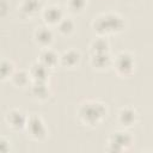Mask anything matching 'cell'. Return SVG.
I'll use <instances>...</instances> for the list:
<instances>
[{
    "mask_svg": "<svg viewBox=\"0 0 153 153\" xmlns=\"http://www.w3.org/2000/svg\"><path fill=\"white\" fill-rule=\"evenodd\" d=\"M71 5H72V7L78 10L84 5V0H71Z\"/></svg>",
    "mask_w": 153,
    "mask_h": 153,
    "instance_id": "13",
    "label": "cell"
},
{
    "mask_svg": "<svg viewBox=\"0 0 153 153\" xmlns=\"http://www.w3.org/2000/svg\"><path fill=\"white\" fill-rule=\"evenodd\" d=\"M103 114V108L99 104H93V105H86L81 110V116L85 117L87 121H94L98 117H100Z\"/></svg>",
    "mask_w": 153,
    "mask_h": 153,
    "instance_id": "1",
    "label": "cell"
},
{
    "mask_svg": "<svg viewBox=\"0 0 153 153\" xmlns=\"http://www.w3.org/2000/svg\"><path fill=\"white\" fill-rule=\"evenodd\" d=\"M55 60H56V57H55V55L51 53V51H45V53H43V55H42V61L45 63V65H53L54 62H55Z\"/></svg>",
    "mask_w": 153,
    "mask_h": 153,
    "instance_id": "7",
    "label": "cell"
},
{
    "mask_svg": "<svg viewBox=\"0 0 153 153\" xmlns=\"http://www.w3.org/2000/svg\"><path fill=\"white\" fill-rule=\"evenodd\" d=\"M32 74L33 75H38L37 78H42V75L45 74V69L43 66H33V69H32Z\"/></svg>",
    "mask_w": 153,
    "mask_h": 153,
    "instance_id": "11",
    "label": "cell"
},
{
    "mask_svg": "<svg viewBox=\"0 0 153 153\" xmlns=\"http://www.w3.org/2000/svg\"><path fill=\"white\" fill-rule=\"evenodd\" d=\"M50 38H51V35H50V32H49L48 30L42 29V30H39V31L37 32V39H38L39 42H42V43L49 42Z\"/></svg>",
    "mask_w": 153,
    "mask_h": 153,
    "instance_id": "6",
    "label": "cell"
},
{
    "mask_svg": "<svg viewBox=\"0 0 153 153\" xmlns=\"http://www.w3.org/2000/svg\"><path fill=\"white\" fill-rule=\"evenodd\" d=\"M37 7V0H25L23 5V10L26 12H32Z\"/></svg>",
    "mask_w": 153,
    "mask_h": 153,
    "instance_id": "9",
    "label": "cell"
},
{
    "mask_svg": "<svg viewBox=\"0 0 153 153\" xmlns=\"http://www.w3.org/2000/svg\"><path fill=\"white\" fill-rule=\"evenodd\" d=\"M8 121L14 126V127H20L23 123H24V118L22 116V114L17 112V111H13L8 116Z\"/></svg>",
    "mask_w": 153,
    "mask_h": 153,
    "instance_id": "4",
    "label": "cell"
},
{
    "mask_svg": "<svg viewBox=\"0 0 153 153\" xmlns=\"http://www.w3.org/2000/svg\"><path fill=\"white\" fill-rule=\"evenodd\" d=\"M30 129L33 135H39L42 133V124L38 118H32L30 121Z\"/></svg>",
    "mask_w": 153,
    "mask_h": 153,
    "instance_id": "5",
    "label": "cell"
},
{
    "mask_svg": "<svg viewBox=\"0 0 153 153\" xmlns=\"http://www.w3.org/2000/svg\"><path fill=\"white\" fill-rule=\"evenodd\" d=\"M60 29L62 30V31H69L71 29H72V23L69 22V20H63L62 23H61V25H60Z\"/></svg>",
    "mask_w": 153,
    "mask_h": 153,
    "instance_id": "12",
    "label": "cell"
},
{
    "mask_svg": "<svg viewBox=\"0 0 153 153\" xmlns=\"http://www.w3.org/2000/svg\"><path fill=\"white\" fill-rule=\"evenodd\" d=\"M44 17H45V19L49 20V22H56V20H59V18H60V11H59V8L50 7V8H48V10L45 11Z\"/></svg>",
    "mask_w": 153,
    "mask_h": 153,
    "instance_id": "3",
    "label": "cell"
},
{
    "mask_svg": "<svg viewBox=\"0 0 153 153\" xmlns=\"http://www.w3.org/2000/svg\"><path fill=\"white\" fill-rule=\"evenodd\" d=\"M121 120L124 123H130L134 120V114L129 110H124V111L121 112Z\"/></svg>",
    "mask_w": 153,
    "mask_h": 153,
    "instance_id": "10",
    "label": "cell"
},
{
    "mask_svg": "<svg viewBox=\"0 0 153 153\" xmlns=\"http://www.w3.org/2000/svg\"><path fill=\"white\" fill-rule=\"evenodd\" d=\"M22 79H24V80H26V76H25V74L24 73H17L16 75H14V80L17 81V82H19V84H22Z\"/></svg>",
    "mask_w": 153,
    "mask_h": 153,
    "instance_id": "14",
    "label": "cell"
},
{
    "mask_svg": "<svg viewBox=\"0 0 153 153\" xmlns=\"http://www.w3.org/2000/svg\"><path fill=\"white\" fill-rule=\"evenodd\" d=\"M131 66V60L128 55H120L118 56V60H117V67L120 71H127L129 69Z\"/></svg>",
    "mask_w": 153,
    "mask_h": 153,
    "instance_id": "2",
    "label": "cell"
},
{
    "mask_svg": "<svg viewBox=\"0 0 153 153\" xmlns=\"http://www.w3.org/2000/svg\"><path fill=\"white\" fill-rule=\"evenodd\" d=\"M75 61H78V54H75L74 51H69V53H66V54L63 55V62H65V63L72 65V63H74Z\"/></svg>",
    "mask_w": 153,
    "mask_h": 153,
    "instance_id": "8",
    "label": "cell"
}]
</instances>
